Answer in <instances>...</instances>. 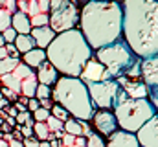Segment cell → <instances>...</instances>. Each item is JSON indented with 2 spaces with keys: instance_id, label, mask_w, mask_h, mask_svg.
Segmentation results:
<instances>
[{
  "instance_id": "cell-1",
  "label": "cell",
  "mask_w": 158,
  "mask_h": 147,
  "mask_svg": "<svg viewBox=\"0 0 158 147\" xmlns=\"http://www.w3.org/2000/svg\"><path fill=\"white\" fill-rule=\"evenodd\" d=\"M121 37L129 50L140 57L158 52V4L156 0L121 2Z\"/></svg>"
},
{
  "instance_id": "cell-2",
  "label": "cell",
  "mask_w": 158,
  "mask_h": 147,
  "mask_svg": "<svg viewBox=\"0 0 158 147\" xmlns=\"http://www.w3.org/2000/svg\"><path fill=\"white\" fill-rule=\"evenodd\" d=\"M79 32L92 50L121 39V4L116 0H88L79 11Z\"/></svg>"
},
{
  "instance_id": "cell-3",
  "label": "cell",
  "mask_w": 158,
  "mask_h": 147,
  "mask_svg": "<svg viewBox=\"0 0 158 147\" xmlns=\"http://www.w3.org/2000/svg\"><path fill=\"white\" fill-rule=\"evenodd\" d=\"M92 57V48L77 28L57 33L46 48V59L63 75L79 77L85 63Z\"/></svg>"
},
{
  "instance_id": "cell-4",
  "label": "cell",
  "mask_w": 158,
  "mask_h": 147,
  "mask_svg": "<svg viewBox=\"0 0 158 147\" xmlns=\"http://www.w3.org/2000/svg\"><path fill=\"white\" fill-rule=\"evenodd\" d=\"M52 99L53 103L68 110L72 118H77L83 121H88L96 110L88 96L86 83H83L79 77L59 75V79L52 88Z\"/></svg>"
},
{
  "instance_id": "cell-5",
  "label": "cell",
  "mask_w": 158,
  "mask_h": 147,
  "mask_svg": "<svg viewBox=\"0 0 158 147\" xmlns=\"http://www.w3.org/2000/svg\"><path fill=\"white\" fill-rule=\"evenodd\" d=\"M114 116L118 121V129L127 132H136L145 121H149L153 116H156V105L149 98H127L114 105Z\"/></svg>"
},
{
  "instance_id": "cell-6",
  "label": "cell",
  "mask_w": 158,
  "mask_h": 147,
  "mask_svg": "<svg viewBox=\"0 0 158 147\" xmlns=\"http://www.w3.org/2000/svg\"><path fill=\"white\" fill-rule=\"evenodd\" d=\"M96 52V59L107 68V72L110 74L112 79H118L131 68V65L136 61V55L129 50V46L119 39L112 44H107Z\"/></svg>"
},
{
  "instance_id": "cell-7",
  "label": "cell",
  "mask_w": 158,
  "mask_h": 147,
  "mask_svg": "<svg viewBox=\"0 0 158 147\" xmlns=\"http://www.w3.org/2000/svg\"><path fill=\"white\" fill-rule=\"evenodd\" d=\"M79 9L74 0H50L48 11V26L55 33H63L66 30L77 28Z\"/></svg>"
},
{
  "instance_id": "cell-8",
  "label": "cell",
  "mask_w": 158,
  "mask_h": 147,
  "mask_svg": "<svg viewBox=\"0 0 158 147\" xmlns=\"http://www.w3.org/2000/svg\"><path fill=\"white\" fill-rule=\"evenodd\" d=\"M86 88H88L92 105L96 109H114L116 96L119 90V85L116 79H109V81H101V83H88Z\"/></svg>"
},
{
  "instance_id": "cell-9",
  "label": "cell",
  "mask_w": 158,
  "mask_h": 147,
  "mask_svg": "<svg viewBox=\"0 0 158 147\" xmlns=\"http://www.w3.org/2000/svg\"><path fill=\"white\" fill-rule=\"evenodd\" d=\"M88 121H92L94 132L99 134V136H103V138H107L109 134H112L118 129L116 116H114L112 110H109V109H96Z\"/></svg>"
},
{
  "instance_id": "cell-10",
  "label": "cell",
  "mask_w": 158,
  "mask_h": 147,
  "mask_svg": "<svg viewBox=\"0 0 158 147\" xmlns=\"http://www.w3.org/2000/svg\"><path fill=\"white\" fill-rule=\"evenodd\" d=\"M79 79L83 81V83H101V81H109V79H112L110 77V74L107 72V68L96 59V57H90L86 63H85V66H83V70L79 74Z\"/></svg>"
},
{
  "instance_id": "cell-11",
  "label": "cell",
  "mask_w": 158,
  "mask_h": 147,
  "mask_svg": "<svg viewBox=\"0 0 158 147\" xmlns=\"http://www.w3.org/2000/svg\"><path fill=\"white\" fill-rule=\"evenodd\" d=\"M140 77L143 85L149 88V92H156L158 86V57L151 55L145 59H140Z\"/></svg>"
},
{
  "instance_id": "cell-12",
  "label": "cell",
  "mask_w": 158,
  "mask_h": 147,
  "mask_svg": "<svg viewBox=\"0 0 158 147\" xmlns=\"http://www.w3.org/2000/svg\"><path fill=\"white\" fill-rule=\"evenodd\" d=\"M140 147H158V120L153 116L134 132Z\"/></svg>"
},
{
  "instance_id": "cell-13",
  "label": "cell",
  "mask_w": 158,
  "mask_h": 147,
  "mask_svg": "<svg viewBox=\"0 0 158 147\" xmlns=\"http://www.w3.org/2000/svg\"><path fill=\"white\" fill-rule=\"evenodd\" d=\"M119 85V88L127 94V98H149V88L143 85V81L140 79H129L125 75H121L116 79Z\"/></svg>"
},
{
  "instance_id": "cell-14",
  "label": "cell",
  "mask_w": 158,
  "mask_h": 147,
  "mask_svg": "<svg viewBox=\"0 0 158 147\" xmlns=\"http://www.w3.org/2000/svg\"><path fill=\"white\" fill-rule=\"evenodd\" d=\"M105 147H140L134 132H127L123 129H116L112 134L107 136Z\"/></svg>"
},
{
  "instance_id": "cell-15",
  "label": "cell",
  "mask_w": 158,
  "mask_h": 147,
  "mask_svg": "<svg viewBox=\"0 0 158 147\" xmlns=\"http://www.w3.org/2000/svg\"><path fill=\"white\" fill-rule=\"evenodd\" d=\"M35 77L40 85H46V86H53L55 81L59 79V72L55 70V66L46 59L44 63H40L39 66L35 68Z\"/></svg>"
},
{
  "instance_id": "cell-16",
  "label": "cell",
  "mask_w": 158,
  "mask_h": 147,
  "mask_svg": "<svg viewBox=\"0 0 158 147\" xmlns=\"http://www.w3.org/2000/svg\"><path fill=\"white\" fill-rule=\"evenodd\" d=\"M30 35L33 37V40H35V46H37V48L46 50V48H48V44L53 40V37L57 35V33H55L50 26H39V28H31Z\"/></svg>"
},
{
  "instance_id": "cell-17",
  "label": "cell",
  "mask_w": 158,
  "mask_h": 147,
  "mask_svg": "<svg viewBox=\"0 0 158 147\" xmlns=\"http://www.w3.org/2000/svg\"><path fill=\"white\" fill-rule=\"evenodd\" d=\"M20 61H22L26 66H30L31 70H35L40 63H44V61H46V50H42V48H37V46H35L33 50H30V52L22 53Z\"/></svg>"
},
{
  "instance_id": "cell-18",
  "label": "cell",
  "mask_w": 158,
  "mask_h": 147,
  "mask_svg": "<svg viewBox=\"0 0 158 147\" xmlns=\"http://www.w3.org/2000/svg\"><path fill=\"white\" fill-rule=\"evenodd\" d=\"M11 28L17 33H30L31 32V24H30V17L22 11H15L11 15Z\"/></svg>"
},
{
  "instance_id": "cell-19",
  "label": "cell",
  "mask_w": 158,
  "mask_h": 147,
  "mask_svg": "<svg viewBox=\"0 0 158 147\" xmlns=\"http://www.w3.org/2000/svg\"><path fill=\"white\" fill-rule=\"evenodd\" d=\"M13 44H15V48H17V52H19L20 55L35 48V40H33V37L30 35V33H17Z\"/></svg>"
},
{
  "instance_id": "cell-20",
  "label": "cell",
  "mask_w": 158,
  "mask_h": 147,
  "mask_svg": "<svg viewBox=\"0 0 158 147\" xmlns=\"http://www.w3.org/2000/svg\"><path fill=\"white\" fill-rule=\"evenodd\" d=\"M37 85H39V81L35 77V72H33L31 75H28L26 79L20 81V96H24V98H35Z\"/></svg>"
},
{
  "instance_id": "cell-21",
  "label": "cell",
  "mask_w": 158,
  "mask_h": 147,
  "mask_svg": "<svg viewBox=\"0 0 158 147\" xmlns=\"http://www.w3.org/2000/svg\"><path fill=\"white\" fill-rule=\"evenodd\" d=\"M64 132L72 134V136H83V120H77V118H68L64 123Z\"/></svg>"
},
{
  "instance_id": "cell-22",
  "label": "cell",
  "mask_w": 158,
  "mask_h": 147,
  "mask_svg": "<svg viewBox=\"0 0 158 147\" xmlns=\"http://www.w3.org/2000/svg\"><path fill=\"white\" fill-rule=\"evenodd\" d=\"M33 132H35V138L42 142V140H50V129L46 125V121H35L33 123Z\"/></svg>"
},
{
  "instance_id": "cell-23",
  "label": "cell",
  "mask_w": 158,
  "mask_h": 147,
  "mask_svg": "<svg viewBox=\"0 0 158 147\" xmlns=\"http://www.w3.org/2000/svg\"><path fill=\"white\" fill-rule=\"evenodd\" d=\"M20 63V59H15V57H6V59H0V75H6V74H11L17 65Z\"/></svg>"
},
{
  "instance_id": "cell-24",
  "label": "cell",
  "mask_w": 158,
  "mask_h": 147,
  "mask_svg": "<svg viewBox=\"0 0 158 147\" xmlns=\"http://www.w3.org/2000/svg\"><path fill=\"white\" fill-rule=\"evenodd\" d=\"M50 114H52L53 118L61 120L63 123H64V121H66L68 118H72V116L68 114V110H66V109H63V107H61V105H57V103H53V107L50 109Z\"/></svg>"
},
{
  "instance_id": "cell-25",
  "label": "cell",
  "mask_w": 158,
  "mask_h": 147,
  "mask_svg": "<svg viewBox=\"0 0 158 147\" xmlns=\"http://www.w3.org/2000/svg\"><path fill=\"white\" fill-rule=\"evenodd\" d=\"M11 15H13L11 11H7V9H4V7H0V33L11 26Z\"/></svg>"
},
{
  "instance_id": "cell-26",
  "label": "cell",
  "mask_w": 158,
  "mask_h": 147,
  "mask_svg": "<svg viewBox=\"0 0 158 147\" xmlns=\"http://www.w3.org/2000/svg\"><path fill=\"white\" fill-rule=\"evenodd\" d=\"M30 24H31V28L48 26V13H37V15L30 17Z\"/></svg>"
},
{
  "instance_id": "cell-27",
  "label": "cell",
  "mask_w": 158,
  "mask_h": 147,
  "mask_svg": "<svg viewBox=\"0 0 158 147\" xmlns=\"http://www.w3.org/2000/svg\"><path fill=\"white\" fill-rule=\"evenodd\" d=\"M85 147H105V138L99 136V134H96V132H92L86 138V145Z\"/></svg>"
},
{
  "instance_id": "cell-28",
  "label": "cell",
  "mask_w": 158,
  "mask_h": 147,
  "mask_svg": "<svg viewBox=\"0 0 158 147\" xmlns=\"http://www.w3.org/2000/svg\"><path fill=\"white\" fill-rule=\"evenodd\" d=\"M46 125H48V129H50V132H57V131H64V127H63V121H61V120H57V118H53L52 114L48 116V120H46Z\"/></svg>"
},
{
  "instance_id": "cell-29",
  "label": "cell",
  "mask_w": 158,
  "mask_h": 147,
  "mask_svg": "<svg viewBox=\"0 0 158 147\" xmlns=\"http://www.w3.org/2000/svg\"><path fill=\"white\" fill-rule=\"evenodd\" d=\"M35 98L37 99H44V98H52V86H46V85H37V90H35Z\"/></svg>"
},
{
  "instance_id": "cell-30",
  "label": "cell",
  "mask_w": 158,
  "mask_h": 147,
  "mask_svg": "<svg viewBox=\"0 0 158 147\" xmlns=\"http://www.w3.org/2000/svg\"><path fill=\"white\" fill-rule=\"evenodd\" d=\"M0 94H2V96H4V98L9 101V103H15V101H17V98H19V94H15L11 88H7V86H2V85H0Z\"/></svg>"
},
{
  "instance_id": "cell-31",
  "label": "cell",
  "mask_w": 158,
  "mask_h": 147,
  "mask_svg": "<svg viewBox=\"0 0 158 147\" xmlns=\"http://www.w3.org/2000/svg\"><path fill=\"white\" fill-rule=\"evenodd\" d=\"M48 116H50V110L42 109V107H39V109L33 112V120H35V121H46Z\"/></svg>"
},
{
  "instance_id": "cell-32",
  "label": "cell",
  "mask_w": 158,
  "mask_h": 147,
  "mask_svg": "<svg viewBox=\"0 0 158 147\" xmlns=\"http://www.w3.org/2000/svg\"><path fill=\"white\" fill-rule=\"evenodd\" d=\"M0 7H4V9L15 13V11H17V0H0Z\"/></svg>"
},
{
  "instance_id": "cell-33",
  "label": "cell",
  "mask_w": 158,
  "mask_h": 147,
  "mask_svg": "<svg viewBox=\"0 0 158 147\" xmlns=\"http://www.w3.org/2000/svg\"><path fill=\"white\" fill-rule=\"evenodd\" d=\"M2 37H4V42H13V40H15V37H17V32L9 26L7 30H4V32H2Z\"/></svg>"
},
{
  "instance_id": "cell-34",
  "label": "cell",
  "mask_w": 158,
  "mask_h": 147,
  "mask_svg": "<svg viewBox=\"0 0 158 147\" xmlns=\"http://www.w3.org/2000/svg\"><path fill=\"white\" fill-rule=\"evenodd\" d=\"M4 46H6V52H7V55H9V57L20 59V53L17 52V48H15V44H13V42H6Z\"/></svg>"
},
{
  "instance_id": "cell-35",
  "label": "cell",
  "mask_w": 158,
  "mask_h": 147,
  "mask_svg": "<svg viewBox=\"0 0 158 147\" xmlns=\"http://www.w3.org/2000/svg\"><path fill=\"white\" fill-rule=\"evenodd\" d=\"M28 118H31V114H30L28 110H24V112H17L15 121H17V125H24V123L28 121Z\"/></svg>"
},
{
  "instance_id": "cell-36",
  "label": "cell",
  "mask_w": 158,
  "mask_h": 147,
  "mask_svg": "<svg viewBox=\"0 0 158 147\" xmlns=\"http://www.w3.org/2000/svg\"><path fill=\"white\" fill-rule=\"evenodd\" d=\"M39 107H40V103H39L37 98H28V101H26V109H28V112H35Z\"/></svg>"
},
{
  "instance_id": "cell-37",
  "label": "cell",
  "mask_w": 158,
  "mask_h": 147,
  "mask_svg": "<svg viewBox=\"0 0 158 147\" xmlns=\"http://www.w3.org/2000/svg\"><path fill=\"white\" fill-rule=\"evenodd\" d=\"M17 127H19V132H22L24 138L33 136V127H26V125H17Z\"/></svg>"
},
{
  "instance_id": "cell-38",
  "label": "cell",
  "mask_w": 158,
  "mask_h": 147,
  "mask_svg": "<svg viewBox=\"0 0 158 147\" xmlns=\"http://www.w3.org/2000/svg\"><path fill=\"white\" fill-rule=\"evenodd\" d=\"M22 145L24 147H39V140L30 136V138H22Z\"/></svg>"
},
{
  "instance_id": "cell-39",
  "label": "cell",
  "mask_w": 158,
  "mask_h": 147,
  "mask_svg": "<svg viewBox=\"0 0 158 147\" xmlns=\"http://www.w3.org/2000/svg\"><path fill=\"white\" fill-rule=\"evenodd\" d=\"M39 13H48L50 11V0H37Z\"/></svg>"
},
{
  "instance_id": "cell-40",
  "label": "cell",
  "mask_w": 158,
  "mask_h": 147,
  "mask_svg": "<svg viewBox=\"0 0 158 147\" xmlns=\"http://www.w3.org/2000/svg\"><path fill=\"white\" fill-rule=\"evenodd\" d=\"M39 103H40V107H42V109H52V107H53V99H52V98H44V99H39Z\"/></svg>"
},
{
  "instance_id": "cell-41",
  "label": "cell",
  "mask_w": 158,
  "mask_h": 147,
  "mask_svg": "<svg viewBox=\"0 0 158 147\" xmlns=\"http://www.w3.org/2000/svg\"><path fill=\"white\" fill-rule=\"evenodd\" d=\"M7 145H9V147H24V145H22V140H17V138L9 140V142H7Z\"/></svg>"
},
{
  "instance_id": "cell-42",
  "label": "cell",
  "mask_w": 158,
  "mask_h": 147,
  "mask_svg": "<svg viewBox=\"0 0 158 147\" xmlns=\"http://www.w3.org/2000/svg\"><path fill=\"white\" fill-rule=\"evenodd\" d=\"M6 107H9V101H7V99L0 94V109H6Z\"/></svg>"
},
{
  "instance_id": "cell-43",
  "label": "cell",
  "mask_w": 158,
  "mask_h": 147,
  "mask_svg": "<svg viewBox=\"0 0 158 147\" xmlns=\"http://www.w3.org/2000/svg\"><path fill=\"white\" fill-rule=\"evenodd\" d=\"M6 57H9L6 52V46H0V59H6Z\"/></svg>"
},
{
  "instance_id": "cell-44",
  "label": "cell",
  "mask_w": 158,
  "mask_h": 147,
  "mask_svg": "<svg viewBox=\"0 0 158 147\" xmlns=\"http://www.w3.org/2000/svg\"><path fill=\"white\" fill-rule=\"evenodd\" d=\"M6 121H7L9 125H13V127L17 125V121H15V118H11V116H7V118H6Z\"/></svg>"
},
{
  "instance_id": "cell-45",
  "label": "cell",
  "mask_w": 158,
  "mask_h": 147,
  "mask_svg": "<svg viewBox=\"0 0 158 147\" xmlns=\"http://www.w3.org/2000/svg\"><path fill=\"white\" fill-rule=\"evenodd\" d=\"M39 147H50V140H42V142H39Z\"/></svg>"
},
{
  "instance_id": "cell-46",
  "label": "cell",
  "mask_w": 158,
  "mask_h": 147,
  "mask_svg": "<svg viewBox=\"0 0 158 147\" xmlns=\"http://www.w3.org/2000/svg\"><path fill=\"white\" fill-rule=\"evenodd\" d=\"M0 147H9V145H7V142H6L4 138H0Z\"/></svg>"
},
{
  "instance_id": "cell-47",
  "label": "cell",
  "mask_w": 158,
  "mask_h": 147,
  "mask_svg": "<svg viewBox=\"0 0 158 147\" xmlns=\"http://www.w3.org/2000/svg\"><path fill=\"white\" fill-rule=\"evenodd\" d=\"M6 42H4V37H2V33H0V46H4Z\"/></svg>"
},
{
  "instance_id": "cell-48",
  "label": "cell",
  "mask_w": 158,
  "mask_h": 147,
  "mask_svg": "<svg viewBox=\"0 0 158 147\" xmlns=\"http://www.w3.org/2000/svg\"><path fill=\"white\" fill-rule=\"evenodd\" d=\"M81 2H88V0H81Z\"/></svg>"
},
{
  "instance_id": "cell-49",
  "label": "cell",
  "mask_w": 158,
  "mask_h": 147,
  "mask_svg": "<svg viewBox=\"0 0 158 147\" xmlns=\"http://www.w3.org/2000/svg\"><path fill=\"white\" fill-rule=\"evenodd\" d=\"M116 2H118V0H116Z\"/></svg>"
}]
</instances>
